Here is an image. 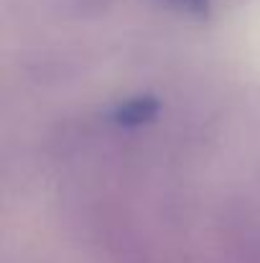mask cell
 <instances>
[{
    "instance_id": "cell-1",
    "label": "cell",
    "mask_w": 260,
    "mask_h": 263,
    "mask_svg": "<svg viewBox=\"0 0 260 263\" xmlns=\"http://www.w3.org/2000/svg\"><path fill=\"white\" fill-rule=\"evenodd\" d=\"M156 110H158V102H156L153 97H133V100L123 102V105L115 110V120H117L120 125L135 128V125L148 123V120L156 115Z\"/></svg>"
},
{
    "instance_id": "cell-2",
    "label": "cell",
    "mask_w": 260,
    "mask_h": 263,
    "mask_svg": "<svg viewBox=\"0 0 260 263\" xmlns=\"http://www.w3.org/2000/svg\"><path fill=\"white\" fill-rule=\"evenodd\" d=\"M173 5H181L186 10H204L209 5V0H171Z\"/></svg>"
}]
</instances>
